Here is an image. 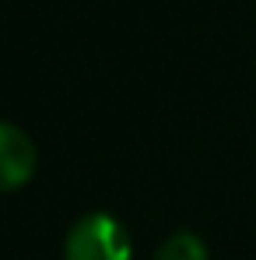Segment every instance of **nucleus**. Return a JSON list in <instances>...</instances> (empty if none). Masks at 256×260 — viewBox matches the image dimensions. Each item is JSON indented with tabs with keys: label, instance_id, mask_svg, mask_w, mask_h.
I'll use <instances>...</instances> for the list:
<instances>
[{
	"label": "nucleus",
	"instance_id": "f03ea898",
	"mask_svg": "<svg viewBox=\"0 0 256 260\" xmlns=\"http://www.w3.org/2000/svg\"><path fill=\"white\" fill-rule=\"evenodd\" d=\"M35 176V144L14 123L0 127V186L11 193Z\"/></svg>",
	"mask_w": 256,
	"mask_h": 260
},
{
	"label": "nucleus",
	"instance_id": "f257e3e1",
	"mask_svg": "<svg viewBox=\"0 0 256 260\" xmlns=\"http://www.w3.org/2000/svg\"><path fill=\"white\" fill-rule=\"evenodd\" d=\"M133 246H130L127 229L120 225V218L113 215H85L74 221V229L67 232L63 243V260H130Z\"/></svg>",
	"mask_w": 256,
	"mask_h": 260
},
{
	"label": "nucleus",
	"instance_id": "7ed1b4c3",
	"mask_svg": "<svg viewBox=\"0 0 256 260\" xmlns=\"http://www.w3.org/2000/svg\"><path fill=\"white\" fill-rule=\"evenodd\" d=\"M155 260H211V257H207V243L197 232L179 229V232H172L169 239L158 246Z\"/></svg>",
	"mask_w": 256,
	"mask_h": 260
}]
</instances>
